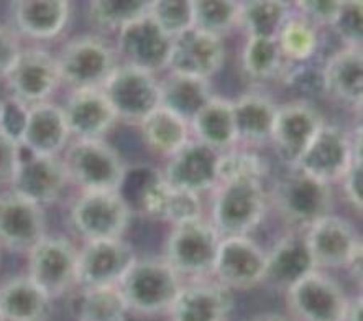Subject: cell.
Instances as JSON below:
<instances>
[{"label":"cell","instance_id":"cb8c5ba5","mask_svg":"<svg viewBox=\"0 0 363 321\" xmlns=\"http://www.w3.org/2000/svg\"><path fill=\"white\" fill-rule=\"evenodd\" d=\"M217 162L219 153L191 138L188 145L166 160L160 175L176 188L202 196L217 183Z\"/></svg>","mask_w":363,"mask_h":321},{"label":"cell","instance_id":"f35d334b","mask_svg":"<svg viewBox=\"0 0 363 321\" xmlns=\"http://www.w3.org/2000/svg\"><path fill=\"white\" fill-rule=\"evenodd\" d=\"M193 28L227 38L238 28L240 2L237 0H191Z\"/></svg>","mask_w":363,"mask_h":321},{"label":"cell","instance_id":"ba28073f","mask_svg":"<svg viewBox=\"0 0 363 321\" xmlns=\"http://www.w3.org/2000/svg\"><path fill=\"white\" fill-rule=\"evenodd\" d=\"M220 236L206 216L171 226L164 241L163 257L183 282L207 278L219 246Z\"/></svg>","mask_w":363,"mask_h":321},{"label":"cell","instance_id":"603a6c76","mask_svg":"<svg viewBox=\"0 0 363 321\" xmlns=\"http://www.w3.org/2000/svg\"><path fill=\"white\" fill-rule=\"evenodd\" d=\"M61 107L72 138H106L118 122L102 89H71Z\"/></svg>","mask_w":363,"mask_h":321},{"label":"cell","instance_id":"ee69618b","mask_svg":"<svg viewBox=\"0 0 363 321\" xmlns=\"http://www.w3.org/2000/svg\"><path fill=\"white\" fill-rule=\"evenodd\" d=\"M344 198L357 213L363 210V155H362V136H355L354 158L344 178L339 183Z\"/></svg>","mask_w":363,"mask_h":321},{"label":"cell","instance_id":"b9f144b4","mask_svg":"<svg viewBox=\"0 0 363 321\" xmlns=\"http://www.w3.org/2000/svg\"><path fill=\"white\" fill-rule=\"evenodd\" d=\"M293 7L315 28L332 30L345 7V0H298L293 2Z\"/></svg>","mask_w":363,"mask_h":321},{"label":"cell","instance_id":"836d02e7","mask_svg":"<svg viewBox=\"0 0 363 321\" xmlns=\"http://www.w3.org/2000/svg\"><path fill=\"white\" fill-rule=\"evenodd\" d=\"M76 321H127L130 313L117 285L79 288L71 300Z\"/></svg>","mask_w":363,"mask_h":321},{"label":"cell","instance_id":"ab89813d","mask_svg":"<svg viewBox=\"0 0 363 321\" xmlns=\"http://www.w3.org/2000/svg\"><path fill=\"white\" fill-rule=\"evenodd\" d=\"M235 177L258 178L268 183V180L272 178V165L264 155L253 148L235 147L225 153H219L217 181Z\"/></svg>","mask_w":363,"mask_h":321},{"label":"cell","instance_id":"c3c4849f","mask_svg":"<svg viewBox=\"0 0 363 321\" xmlns=\"http://www.w3.org/2000/svg\"><path fill=\"white\" fill-rule=\"evenodd\" d=\"M248 321H291L284 315H278V313H263L258 315V317L248 320Z\"/></svg>","mask_w":363,"mask_h":321},{"label":"cell","instance_id":"52a82bcc","mask_svg":"<svg viewBox=\"0 0 363 321\" xmlns=\"http://www.w3.org/2000/svg\"><path fill=\"white\" fill-rule=\"evenodd\" d=\"M313 268L324 272L362 267V236L347 217L330 213L303 231Z\"/></svg>","mask_w":363,"mask_h":321},{"label":"cell","instance_id":"e575fe53","mask_svg":"<svg viewBox=\"0 0 363 321\" xmlns=\"http://www.w3.org/2000/svg\"><path fill=\"white\" fill-rule=\"evenodd\" d=\"M293 12V2L247 0V2H240L238 28L243 30L245 36L277 40L279 30Z\"/></svg>","mask_w":363,"mask_h":321},{"label":"cell","instance_id":"5bb4252c","mask_svg":"<svg viewBox=\"0 0 363 321\" xmlns=\"http://www.w3.org/2000/svg\"><path fill=\"white\" fill-rule=\"evenodd\" d=\"M102 91L116 111L118 122L132 126H138L143 117L160 106V77L135 66L118 65Z\"/></svg>","mask_w":363,"mask_h":321},{"label":"cell","instance_id":"484cf974","mask_svg":"<svg viewBox=\"0 0 363 321\" xmlns=\"http://www.w3.org/2000/svg\"><path fill=\"white\" fill-rule=\"evenodd\" d=\"M140 208L152 221L174 226L204 216L202 196L176 188L158 175L147 181L140 193Z\"/></svg>","mask_w":363,"mask_h":321},{"label":"cell","instance_id":"d6a6232c","mask_svg":"<svg viewBox=\"0 0 363 321\" xmlns=\"http://www.w3.org/2000/svg\"><path fill=\"white\" fill-rule=\"evenodd\" d=\"M212 96L214 91L209 80L173 71H166V75L160 77V106L169 109L188 122Z\"/></svg>","mask_w":363,"mask_h":321},{"label":"cell","instance_id":"5b68a950","mask_svg":"<svg viewBox=\"0 0 363 321\" xmlns=\"http://www.w3.org/2000/svg\"><path fill=\"white\" fill-rule=\"evenodd\" d=\"M67 219L82 242L123 239L132 227L133 208L122 191H79Z\"/></svg>","mask_w":363,"mask_h":321},{"label":"cell","instance_id":"4316f807","mask_svg":"<svg viewBox=\"0 0 363 321\" xmlns=\"http://www.w3.org/2000/svg\"><path fill=\"white\" fill-rule=\"evenodd\" d=\"M10 7L15 33L33 41H51L66 30L72 4L67 0H17Z\"/></svg>","mask_w":363,"mask_h":321},{"label":"cell","instance_id":"7402d4cb","mask_svg":"<svg viewBox=\"0 0 363 321\" xmlns=\"http://www.w3.org/2000/svg\"><path fill=\"white\" fill-rule=\"evenodd\" d=\"M17 138L27 153L63 155L72 141L63 107L46 101L25 109Z\"/></svg>","mask_w":363,"mask_h":321},{"label":"cell","instance_id":"60d3db41","mask_svg":"<svg viewBox=\"0 0 363 321\" xmlns=\"http://www.w3.org/2000/svg\"><path fill=\"white\" fill-rule=\"evenodd\" d=\"M148 13L171 38L193 28L191 0H152Z\"/></svg>","mask_w":363,"mask_h":321},{"label":"cell","instance_id":"4fadbf2b","mask_svg":"<svg viewBox=\"0 0 363 321\" xmlns=\"http://www.w3.org/2000/svg\"><path fill=\"white\" fill-rule=\"evenodd\" d=\"M27 276L51 300L61 298L77 288V247L65 236H45L27 254Z\"/></svg>","mask_w":363,"mask_h":321},{"label":"cell","instance_id":"1f68e13d","mask_svg":"<svg viewBox=\"0 0 363 321\" xmlns=\"http://www.w3.org/2000/svg\"><path fill=\"white\" fill-rule=\"evenodd\" d=\"M51 305L53 300L27 273L0 283V313L5 321H48Z\"/></svg>","mask_w":363,"mask_h":321},{"label":"cell","instance_id":"d4e9b609","mask_svg":"<svg viewBox=\"0 0 363 321\" xmlns=\"http://www.w3.org/2000/svg\"><path fill=\"white\" fill-rule=\"evenodd\" d=\"M320 75V91L347 107L363 104V53L360 48L340 46L325 58Z\"/></svg>","mask_w":363,"mask_h":321},{"label":"cell","instance_id":"681fc988","mask_svg":"<svg viewBox=\"0 0 363 321\" xmlns=\"http://www.w3.org/2000/svg\"><path fill=\"white\" fill-rule=\"evenodd\" d=\"M4 116H5V102L0 99V126H4Z\"/></svg>","mask_w":363,"mask_h":321},{"label":"cell","instance_id":"83f0119b","mask_svg":"<svg viewBox=\"0 0 363 321\" xmlns=\"http://www.w3.org/2000/svg\"><path fill=\"white\" fill-rule=\"evenodd\" d=\"M191 136L217 153L238 147L232 99L214 94L189 121Z\"/></svg>","mask_w":363,"mask_h":321},{"label":"cell","instance_id":"74e56055","mask_svg":"<svg viewBox=\"0 0 363 321\" xmlns=\"http://www.w3.org/2000/svg\"><path fill=\"white\" fill-rule=\"evenodd\" d=\"M152 0H92L87 20L101 33H118L150 12Z\"/></svg>","mask_w":363,"mask_h":321},{"label":"cell","instance_id":"d6986e66","mask_svg":"<svg viewBox=\"0 0 363 321\" xmlns=\"http://www.w3.org/2000/svg\"><path fill=\"white\" fill-rule=\"evenodd\" d=\"M171 41L173 38L147 13L122 28L116 35L113 46L122 65L135 66L158 76L168 70Z\"/></svg>","mask_w":363,"mask_h":321},{"label":"cell","instance_id":"9c48e42d","mask_svg":"<svg viewBox=\"0 0 363 321\" xmlns=\"http://www.w3.org/2000/svg\"><path fill=\"white\" fill-rule=\"evenodd\" d=\"M350 295L330 272L313 268L284 292L291 321H344Z\"/></svg>","mask_w":363,"mask_h":321},{"label":"cell","instance_id":"f907efd6","mask_svg":"<svg viewBox=\"0 0 363 321\" xmlns=\"http://www.w3.org/2000/svg\"><path fill=\"white\" fill-rule=\"evenodd\" d=\"M0 321H5V320H4V317H2V313H0Z\"/></svg>","mask_w":363,"mask_h":321},{"label":"cell","instance_id":"d590c367","mask_svg":"<svg viewBox=\"0 0 363 321\" xmlns=\"http://www.w3.org/2000/svg\"><path fill=\"white\" fill-rule=\"evenodd\" d=\"M320 30L308 22L296 10L279 30L277 43L289 66L308 65L320 48Z\"/></svg>","mask_w":363,"mask_h":321},{"label":"cell","instance_id":"9a60e30c","mask_svg":"<svg viewBox=\"0 0 363 321\" xmlns=\"http://www.w3.org/2000/svg\"><path fill=\"white\" fill-rule=\"evenodd\" d=\"M354 141L345 129L324 122L293 168L325 185H339L354 158Z\"/></svg>","mask_w":363,"mask_h":321},{"label":"cell","instance_id":"f1b7e54d","mask_svg":"<svg viewBox=\"0 0 363 321\" xmlns=\"http://www.w3.org/2000/svg\"><path fill=\"white\" fill-rule=\"evenodd\" d=\"M309 271H313V263L306 249L303 232L289 231L267 251V273L263 283L284 293Z\"/></svg>","mask_w":363,"mask_h":321},{"label":"cell","instance_id":"8fae6325","mask_svg":"<svg viewBox=\"0 0 363 321\" xmlns=\"http://www.w3.org/2000/svg\"><path fill=\"white\" fill-rule=\"evenodd\" d=\"M267 249L250 236L220 237L211 277L235 292L263 285Z\"/></svg>","mask_w":363,"mask_h":321},{"label":"cell","instance_id":"44dd1931","mask_svg":"<svg viewBox=\"0 0 363 321\" xmlns=\"http://www.w3.org/2000/svg\"><path fill=\"white\" fill-rule=\"evenodd\" d=\"M233 308L232 290L207 277L183 282L166 317L169 321H230Z\"/></svg>","mask_w":363,"mask_h":321},{"label":"cell","instance_id":"2e32d148","mask_svg":"<svg viewBox=\"0 0 363 321\" xmlns=\"http://www.w3.org/2000/svg\"><path fill=\"white\" fill-rule=\"evenodd\" d=\"M130 241H89L77 247V288L118 285L122 277L137 259Z\"/></svg>","mask_w":363,"mask_h":321},{"label":"cell","instance_id":"ffe728a7","mask_svg":"<svg viewBox=\"0 0 363 321\" xmlns=\"http://www.w3.org/2000/svg\"><path fill=\"white\" fill-rule=\"evenodd\" d=\"M227 45L220 36L189 28L171 41L168 70L202 80H212L224 70Z\"/></svg>","mask_w":363,"mask_h":321},{"label":"cell","instance_id":"e0dca14e","mask_svg":"<svg viewBox=\"0 0 363 321\" xmlns=\"http://www.w3.org/2000/svg\"><path fill=\"white\" fill-rule=\"evenodd\" d=\"M69 186V177L61 155H32L22 150L9 190L46 208L60 203Z\"/></svg>","mask_w":363,"mask_h":321},{"label":"cell","instance_id":"7dc6e473","mask_svg":"<svg viewBox=\"0 0 363 321\" xmlns=\"http://www.w3.org/2000/svg\"><path fill=\"white\" fill-rule=\"evenodd\" d=\"M344 321H363V297L355 295L350 298L349 310H347Z\"/></svg>","mask_w":363,"mask_h":321},{"label":"cell","instance_id":"6da1fadb","mask_svg":"<svg viewBox=\"0 0 363 321\" xmlns=\"http://www.w3.org/2000/svg\"><path fill=\"white\" fill-rule=\"evenodd\" d=\"M267 181L235 177L224 178L209 191V222L220 237L250 236L269 211Z\"/></svg>","mask_w":363,"mask_h":321},{"label":"cell","instance_id":"8d00e7d4","mask_svg":"<svg viewBox=\"0 0 363 321\" xmlns=\"http://www.w3.org/2000/svg\"><path fill=\"white\" fill-rule=\"evenodd\" d=\"M242 70L252 81L264 82L286 75L289 65L284 61L277 40L247 36L240 55Z\"/></svg>","mask_w":363,"mask_h":321},{"label":"cell","instance_id":"4dcf8cb0","mask_svg":"<svg viewBox=\"0 0 363 321\" xmlns=\"http://www.w3.org/2000/svg\"><path fill=\"white\" fill-rule=\"evenodd\" d=\"M145 148L155 157L168 160L191 142L189 122L169 109L158 106L138 124Z\"/></svg>","mask_w":363,"mask_h":321},{"label":"cell","instance_id":"8992f818","mask_svg":"<svg viewBox=\"0 0 363 321\" xmlns=\"http://www.w3.org/2000/svg\"><path fill=\"white\" fill-rule=\"evenodd\" d=\"M61 82L71 89H102L121 65L116 46L104 35L72 36L56 55Z\"/></svg>","mask_w":363,"mask_h":321},{"label":"cell","instance_id":"7c38bea8","mask_svg":"<svg viewBox=\"0 0 363 321\" xmlns=\"http://www.w3.org/2000/svg\"><path fill=\"white\" fill-rule=\"evenodd\" d=\"M324 122L320 109L306 97L278 104L269 145L279 162L293 168Z\"/></svg>","mask_w":363,"mask_h":321},{"label":"cell","instance_id":"ac0fdd59","mask_svg":"<svg viewBox=\"0 0 363 321\" xmlns=\"http://www.w3.org/2000/svg\"><path fill=\"white\" fill-rule=\"evenodd\" d=\"M48 236L43 206L35 205L12 190L0 193V249L28 254Z\"/></svg>","mask_w":363,"mask_h":321},{"label":"cell","instance_id":"30bf717a","mask_svg":"<svg viewBox=\"0 0 363 321\" xmlns=\"http://www.w3.org/2000/svg\"><path fill=\"white\" fill-rule=\"evenodd\" d=\"M10 101L27 109L50 101L61 82L56 55L43 48H22L2 77Z\"/></svg>","mask_w":363,"mask_h":321},{"label":"cell","instance_id":"f6af8a7d","mask_svg":"<svg viewBox=\"0 0 363 321\" xmlns=\"http://www.w3.org/2000/svg\"><path fill=\"white\" fill-rule=\"evenodd\" d=\"M20 157H22V147L17 136L0 126V188H10Z\"/></svg>","mask_w":363,"mask_h":321},{"label":"cell","instance_id":"bcb514c9","mask_svg":"<svg viewBox=\"0 0 363 321\" xmlns=\"http://www.w3.org/2000/svg\"><path fill=\"white\" fill-rule=\"evenodd\" d=\"M23 46L20 45V36L15 33L12 27L0 23V80L12 66L13 60L17 58Z\"/></svg>","mask_w":363,"mask_h":321},{"label":"cell","instance_id":"7bdbcfd3","mask_svg":"<svg viewBox=\"0 0 363 321\" xmlns=\"http://www.w3.org/2000/svg\"><path fill=\"white\" fill-rule=\"evenodd\" d=\"M342 41V46L360 48L363 45V4L349 2L345 0V7L342 10L339 20L332 28Z\"/></svg>","mask_w":363,"mask_h":321},{"label":"cell","instance_id":"f546056e","mask_svg":"<svg viewBox=\"0 0 363 321\" xmlns=\"http://www.w3.org/2000/svg\"><path fill=\"white\" fill-rule=\"evenodd\" d=\"M278 104L260 92H245L232 99L238 147L253 148L269 143Z\"/></svg>","mask_w":363,"mask_h":321},{"label":"cell","instance_id":"7a4b0ae2","mask_svg":"<svg viewBox=\"0 0 363 321\" xmlns=\"http://www.w3.org/2000/svg\"><path fill=\"white\" fill-rule=\"evenodd\" d=\"M268 203L289 231L303 232L320 217L334 213V186L296 168L274 178L268 186Z\"/></svg>","mask_w":363,"mask_h":321},{"label":"cell","instance_id":"277c9868","mask_svg":"<svg viewBox=\"0 0 363 321\" xmlns=\"http://www.w3.org/2000/svg\"><path fill=\"white\" fill-rule=\"evenodd\" d=\"M61 158L69 183L79 191H122L128 177L127 160L106 138H72Z\"/></svg>","mask_w":363,"mask_h":321},{"label":"cell","instance_id":"3957f363","mask_svg":"<svg viewBox=\"0 0 363 321\" xmlns=\"http://www.w3.org/2000/svg\"><path fill=\"white\" fill-rule=\"evenodd\" d=\"M183 278L173 267L158 257H137L118 282L128 313L140 318H158L168 315Z\"/></svg>","mask_w":363,"mask_h":321}]
</instances>
